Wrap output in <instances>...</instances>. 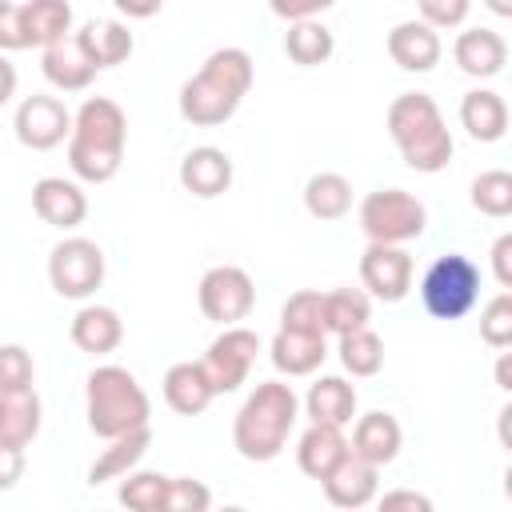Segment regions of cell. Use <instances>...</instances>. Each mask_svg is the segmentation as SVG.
Segmentation results:
<instances>
[{"label":"cell","mask_w":512,"mask_h":512,"mask_svg":"<svg viewBox=\"0 0 512 512\" xmlns=\"http://www.w3.org/2000/svg\"><path fill=\"white\" fill-rule=\"evenodd\" d=\"M252 80H256V64L244 48H232V44L216 48L200 64V72L180 84V96H176L180 116L196 128H216V124L236 116Z\"/></svg>","instance_id":"6da1fadb"},{"label":"cell","mask_w":512,"mask_h":512,"mask_svg":"<svg viewBox=\"0 0 512 512\" xmlns=\"http://www.w3.org/2000/svg\"><path fill=\"white\" fill-rule=\"evenodd\" d=\"M128 148V116L112 96H88L68 132V168L84 184H108Z\"/></svg>","instance_id":"7a4b0ae2"},{"label":"cell","mask_w":512,"mask_h":512,"mask_svg":"<svg viewBox=\"0 0 512 512\" xmlns=\"http://www.w3.org/2000/svg\"><path fill=\"white\" fill-rule=\"evenodd\" d=\"M300 420V396L284 380H260L232 420V444L244 460L268 464L288 448V436Z\"/></svg>","instance_id":"3957f363"},{"label":"cell","mask_w":512,"mask_h":512,"mask_svg":"<svg viewBox=\"0 0 512 512\" xmlns=\"http://www.w3.org/2000/svg\"><path fill=\"white\" fill-rule=\"evenodd\" d=\"M384 128H388L400 160L412 172L436 176V172L448 168V160L456 152L452 132H448V120H444L440 104L428 92H400L388 104V112H384Z\"/></svg>","instance_id":"277c9868"},{"label":"cell","mask_w":512,"mask_h":512,"mask_svg":"<svg viewBox=\"0 0 512 512\" xmlns=\"http://www.w3.org/2000/svg\"><path fill=\"white\" fill-rule=\"evenodd\" d=\"M84 416L100 440H112V436L152 424V400L128 368L100 364L84 380Z\"/></svg>","instance_id":"5b68a950"},{"label":"cell","mask_w":512,"mask_h":512,"mask_svg":"<svg viewBox=\"0 0 512 512\" xmlns=\"http://www.w3.org/2000/svg\"><path fill=\"white\" fill-rule=\"evenodd\" d=\"M480 300V268L464 252L436 256L420 276V304L436 320H460Z\"/></svg>","instance_id":"8992f818"},{"label":"cell","mask_w":512,"mask_h":512,"mask_svg":"<svg viewBox=\"0 0 512 512\" xmlns=\"http://www.w3.org/2000/svg\"><path fill=\"white\" fill-rule=\"evenodd\" d=\"M356 220H360V232L368 236V244H408V240L424 236L428 208L404 188H376L360 200Z\"/></svg>","instance_id":"52a82bcc"},{"label":"cell","mask_w":512,"mask_h":512,"mask_svg":"<svg viewBox=\"0 0 512 512\" xmlns=\"http://www.w3.org/2000/svg\"><path fill=\"white\" fill-rule=\"evenodd\" d=\"M104 248L88 236H64L48 252V284L64 300H88L104 284Z\"/></svg>","instance_id":"ba28073f"},{"label":"cell","mask_w":512,"mask_h":512,"mask_svg":"<svg viewBox=\"0 0 512 512\" xmlns=\"http://www.w3.org/2000/svg\"><path fill=\"white\" fill-rule=\"evenodd\" d=\"M196 304H200L204 320H212L220 328L224 324H240L256 308V284L240 264H216V268H208L200 276Z\"/></svg>","instance_id":"9c48e42d"},{"label":"cell","mask_w":512,"mask_h":512,"mask_svg":"<svg viewBox=\"0 0 512 512\" xmlns=\"http://www.w3.org/2000/svg\"><path fill=\"white\" fill-rule=\"evenodd\" d=\"M256 356H260V336L252 328H244V324H224V332L208 344V352L200 360L208 380H212V392L216 396L236 392L248 380Z\"/></svg>","instance_id":"30bf717a"},{"label":"cell","mask_w":512,"mask_h":512,"mask_svg":"<svg viewBox=\"0 0 512 512\" xmlns=\"http://www.w3.org/2000/svg\"><path fill=\"white\" fill-rule=\"evenodd\" d=\"M12 132L24 148L32 152H52L68 140L72 132V112L64 108L60 96H48V92H32L20 100L16 116H12Z\"/></svg>","instance_id":"8fae6325"},{"label":"cell","mask_w":512,"mask_h":512,"mask_svg":"<svg viewBox=\"0 0 512 512\" xmlns=\"http://www.w3.org/2000/svg\"><path fill=\"white\" fill-rule=\"evenodd\" d=\"M360 284L372 300H404L412 292V256L404 244H368L360 256Z\"/></svg>","instance_id":"7c38bea8"},{"label":"cell","mask_w":512,"mask_h":512,"mask_svg":"<svg viewBox=\"0 0 512 512\" xmlns=\"http://www.w3.org/2000/svg\"><path fill=\"white\" fill-rule=\"evenodd\" d=\"M176 176H180V188H184V192H192V196H200V200H216V196H224V192L232 188L236 168H232V156H228L224 148H216V144H196V148L184 152Z\"/></svg>","instance_id":"4fadbf2b"},{"label":"cell","mask_w":512,"mask_h":512,"mask_svg":"<svg viewBox=\"0 0 512 512\" xmlns=\"http://www.w3.org/2000/svg\"><path fill=\"white\" fill-rule=\"evenodd\" d=\"M32 212H36L44 224L68 232V228L84 224V216H88V196H84V188H80L76 180L40 176V180L32 184Z\"/></svg>","instance_id":"5bb4252c"},{"label":"cell","mask_w":512,"mask_h":512,"mask_svg":"<svg viewBox=\"0 0 512 512\" xmlns=\"http://www.w3.org/2000/svg\"><path fill=\"white\" fill-rule=\"evenodd\" d=\"M384 48H388L392 64L404 68V72H432L440 64V56H444L440 32L432 24H424V20H400V24H392Z\"/></svg>","instance_id":"9a60e30c"},{"label":"cell","mask_w":512,"mask_h":512,"mask_svg":"<svg viewBox=\"0 0 512 512\" xmlns=\"http://www.w3.org/2000/svg\"><path fill=\"white\" fill-rule=\"evenodd\" d=\"M328 356V336L324 332H304V328H284L268 344V360L280 376H312Z\"/></svg>","instance_id":"2e32d148"},{"label":"cell","mask_w":512,"mask_h":512,"mask_svg":"<svg viewBox=\"0 0 512 512\" xmlns=\"http://www.w3.org/2000/svg\"><path fill=\"white\" fill-rule=\"evenodd\" d=\"M320 488H324L328 504H336V508H364V504H372L376 492H380V468L368 464V460H360L356 452H348V456L320 480Z\"/></svg>","instance_id":"e0dca14e"},{"label":"cell","mask_w":512,"mask_h":512,"mask_svg":"<svg viewBox=\"0 0 512 512\" xmlns=\"http://www.w3.org/2000/svg\"><path fill=\"white\" fill-rule=\"evenodd\" d=\"M452 60H456V68L464 76L492 80L508 64V40L496 28H464L456 36V44H452Z\"/></svg>","instance_id":"ac0fdd59"},{"label":"cell","mask_w":512,"mask_h":512,"mask_svg":"<svg viewBox=\"0 0 512 512\" xmlns=\"http://www.w3.org/2000/svg\"><path fill=\"white\" fill-rule=\"evenodd\" d=\"M40 68H44V80L60 92H84L92 80H96V64L88 60V52L80 48L76 32H68L64 40L40 48Z\"/></svg>","instance_id":"d6986e66"},{"label":"cell","mask_w":512,"mask_h":512,"mask_svg":"<svg viewBox=\"0 0 512 512\" xmlns=\"http://www.w3.org/2000/svg\"><path fill=\"white\" fill-rule=\"evenodd\" d=\"M400 444H404V432H400V420H396L392 412H380V408H376V412L356 416L348 448H352L360 460L384 468V464H392V460L400 456Z\"/></svg>","instance_id":"ffe728a7"},{"label":"cell","mask_w":512,"mask_h":512,"mask_svg":"<svg viewBox=\"0 0 512 512\" xmlns=\"http://www.w3.org/2000/svg\"><path fill=\"white\" fill-rule=\"evenodd\" d=\"M68 336H72V344H76L80 352H88V356H108V352H116L120 340H124V320H120V312L108 308V304H80L76 316H72V324H68Z\"/></svg>","instance_id":"44dd1931"},{"label":"cell","mask_w":512,"mask_h":512,"mask_svg":"<svg viewBox=\"0 0 512 512\" xmlns=\"http://www.w3.org/2000/svg\"><path fill=\"white\" fill-rule=\"evenodd\" d=\"M160 384H164V404H168L172 412H180V416H200V412L216 400L212 380H208V372H204L200 360H180V364H172Z\"/></svg>","instance_id":"7402d4cb"},{"label":"cell","mask_w":512,"mask_h":512,"mask_svg":"<svg viewBox=\"0 0 512 512\" xmlns=\"http://www.w3.org/2000/svg\"><path fill=\"white\" fill-rule=\"evenodd\" d=\"M304 416L312 424H336V428H348L356 420V388L344 380V376H316L308 396L300 400Z\"/></svg>","instance_id":"603a6c76"},{"label":"cell","mask_w":512,"mask_h":512,"mask_svg":"<svg viewBox=\"0 0 512 512\" xmlns=\"http://www.w3.org/2000/svg\"><path fill=\"white\" fill-rule=\"evenodd\" d=\"M348 452H352L348 436L336 424H308L304 436L296 440V464H300V472L308 480H324Z\"/></svg>","instance_id":"cb8c5ba5"},{"label":"cell","mask_w":512,"mask_h":512,"mask_svg":"<svg viewBox=\"0 0 512 512\" xmlns=\"http://www.w3.org/2000/svg\"><path fill=\"white\" fill-rule=\"evenodd\" d=\"M460 128L472 140H480V144L504 140V132H508V104H504V96L492 92V88L464 92V100H460Z\"/></svg>","instance_id":"d4e9b609"},{"label":"cell","mask_w":512,"mask_h":512,"mask_svg":"<svg viewBox=\"0 0 512 512\" xmlns=\"http://www.w3.org/2000/svg\"><path fill=\"white\" fill-rule=\"evenodd\" d=\"M148 448H152V424L132 428V432H124V436H112V440H108V448L92 460V468H88V484L96 488V484L120 480L124 472L140 468V460H144V452H148Z\"/></svg>","instance_id":"484cf974"},{"label":"cell","mask_w":512,"mask_h":512,"mask_svg":"<svg viewBox=\"0 0 512 512\" xmlns=\"http://www.w3.org/2000/svg\"><path fill=\"white\" fill-rule=\"evenodd\" d=\"M40 424H44V408H40L36 388L0 392V440H4V444L28 448V444L40 436Z\"/></svg>","instance_id":"4316f807"},{"label":"cell","mask_w":512,"mask_h":512,"mask_svg":"<svg viewBox=\"0 0 512 512\" xmlns=\"http://www.w3.org/2000/svg\"><path fill=\"white\" fill-rule=\"evenodd\" d=\"M76 40H80V48L88 52V60H92L96 68H116V64H124V60L132 56V48H136V36H132L128 24H120V20H88V24L76 32Z\"/></svg>","instance_id":"83f0119b"},{"label":"cell","mask_w":512,"mask_h":512,"mask_svg":"<svg viewBox=\"0 0 512 512\" xmlns=\"http://www.w3.org/2000/svg\"><path fill=\"white\" fill-rule=\"evenodd\" d=\"M20 24H24L28 48H48L72 32V4L68 0H24Z\"/></svg>","instance_id":"f1b7e54d"},{"label":"cell","mask_w":512,"mask_h":512,"mask_svg":"<svg viewBox=\"0 0 512 512\" xmlns=\"http://www.w3.org/2000/svg\"><path fill=\"white\" fill-rule=\"evenodd\" d=\"M284 52H288L292 64L316 68V64H328L332 60L336 36H332L328 24H320V16L316 20H292L288 32H284Z\"/></svg>","instance_id":"f546056e"},{"label":"cell","mask_w":512,"mask_h":512,"mask_svg":"<svg viewBox=\"0 0 512 512\" xmlns=\"http://www.w3.org/2000/svg\"><path fill=\"white\" fill-rule=\"evenodd\" d=\"M304 208L316 220H344L352 212V180L340 172H316L304 184Z\"/></svg>","instance_id":"4dcf8cb0"},{"label":"cell","mask_w":512,"mask_h":512,"mask_svg":"<svg viewBox=\"0 0 512 512\" xmlns=\"http://www.w3.org/2000/svg\"><path fill=\"white\" fill-rule=\"evenodd\" d=\"M372 320V296L364 288H332L324 292V332L344 336L356 328H368Z\"/></svg>","instance_id":"1f68e13d"},{"label":"cell","mask_w":512,"mask_h":512,"mask_svg":"<svg viewBox=\"0 0 512 512\" xmlns=\"http://www.w3.org/2000/svg\"><path fill=\"white\" fill-rule=\"evenodd\" d=\"M336 352H340V368L356 380H368L384 368V340L372 332V328H356V332H344L336 336Z\"/></svg>","instance_id":"d6a6232c"},{"label":"cell","mask_w":512,"mask_h":512,"mask_svg":"<svg viewBox=\"0 0 512 512\" xmlns=\"http://www.w3.org/2000/svg\"><path fill=\"white\" fill-rule=\"evenodd\" d=\"M116 500L132 512H164L168 508V476L148 472V468H132V472L120 476Z\"/></svg>","instance_id":"836d02e7"},{"label":"cell","mask_w":512,"mask_h":512,"mask_svg":"<svg viewBox=\"0 0 512 512\" xmlns=\"http://www.w3.org/2000/svg\"><path fill=\"white\" fill-rule=\"evenodd\" d=\"M472 208L480 216H492V220H508L512 216V172L504 168H488L472 180Z\"/></svg>","instance_id":"e575fe53"},{"label":"cell","mask_w":512,"mask_h":512,"mask_svg":"<svg viewBox=\"0 0 512 512\" xmlns=\"http://www.w3.org/2000/svg\"><path fill=\"white\" fill-rule=\"evenodd\" d=\"M280 324L284 328H304V332H324V292H316V288L292 292L280 308Z\"/></svg>","instance_id":"d590c367"},{"label":"cell","mask_w":512,"mask_h":512,"mask_svg":"<svg viewBox=\"0 0 512 512\" xmlns=\"http://www.w3.org/2000/svg\"><path fill=\"white\" fill-rule=\"evenodd\" d=\"M480 340L488 348H508L512 344V292H496L484 308H480Z\"/></svg>","instance_id":"8d00e7d4"},{"label":"cell","mask_w":512,"mask_h":512,"mask_svg":"<svg viewBox=\"0 0 512 512\" xmlns=\"http://www.w3.org/2000/svg\"><path fill=\"white\" fill-rule=\"evenodd\" d=\"M36 384V364L24 344H0V392H24Z\"/></svg>","instance_id":"74e56055"},{"label":"cell","mask_w":512,"mask_h":512,"mask_svg":"<svg viewBox=\"0 0 512 512\" xmlns=\"http://www.w3.org/2000/svg\"><path fill=\"white\" fill-rule=\"evenodd\" d=\"M212 492L204 480L192 476H168V508L164 512H208Z\"/></svg>","instance_id":"f35d334b"},{"label":"cell","mask_w":512,"mask_h":512,"mask_svg":"<svg viewBox=\"0 0 512 512\" xmlns=\"http://www.w3.org/2000/svg\"><path fill=\"white\" fill-rule=\"evenodd\" d=\"M416 8H420V20L440 32V28H460L468 20L472 0H416Z\"/></svg>","instance_id":"ab89813d"},{"label":"cell","mask_w":512,"mask_h":512,"mask_svg":"<svg viewBox=\"0 0 512 512\" xmlns=\"http://www.w3.org/2000/svg\"><path fill=\"white\" fill-rule=\"evenodd\" d=\"M20 48H28L24 24H20V4L0 0V52H20Z\"/></svg>","instance_id":"60d3db41"},{"label":"cell","mask_w":512,"mask_h":512,"mask_svg":"<svg viewBox=\"0 0 512 512\" xmlns=\"http://www.w3.org/2000/svg\"><path fill=\"white\" fill-rule=\"evenodd\" d=\"M336 0H268V8H272V16H280V20H316L320 12H328Z\"/></svg>","instance_id":"b9f144b4"},{"label":"cell","mask_w":512,"mask_h":512,"mask_svg":"<svg viewBox=\"0 0 512 512\" xmlns=\"http://www.w3.org/2000/svg\"><path fill=\"white\" fill-rule=\"evenodd\" d=\"M376 504H380V512H396V508H408V512H432V500H428L424 492H412V488L376 492Z\"/></svg>","instance_id":"7bdbcfd3"},{"label":"cell","mask_w":512,"mask_h":512,"mask_svg":"<svg viewBox=\"0 0 512 512\" xmlns=\"http://www.w3.org/2000/svg\"><path fill=\"white\" fill-rule=\"evenodd\" d=\"M24 468H28L24 448L0 440V492H12V488L20 484V476H24Z\"/></svg>","instance_id":"ee69618b"},{"label":"cell","mask_w":512,"mask_h":512,"mask_svg":"<svg viewBox=\"0 0 512 512\" xmlns=\"http://www.w3.org/2000/svg\"><path fill=\"white\" fill-rule=\"evenodd\" d=\"M492 276L500 288H512V232L496 236L492 244Z\"/></svg>","instance_id":"f6af8a7d"},{"label":"cell","mask_w":512,"mask_h":512,"mask_svg":"<svg viewBox=\"0 0 512 512\" xmlns=\"http://www.w3.org/2000/svg\"><path fill=\"white\" fill-rule=\"evenodd\" d=\"M112 4H116V12L128 16V20H148V16H156V12L164 8V0H112Z\"/></svg>","instance_id":"bcb514c9"},{"label":"cell","mask_w":512,"mask_h":512,"mask_svg":"<svg viewBox=\"0 0 512 512\" xmlns=\"http://www.w3.org/2000/svg\"><path fill=\"white\" fill-rule=\"evenodd\" d=\"M16 80H20V76H16L12 60H8L4 52H0V108H4V104H8L12 96H16Z\"/></svg>","instance_id":"7dc6e473"},{"label":"cell","mask_w":512,"mask_h":512,"mask_svg":"<svg viewBox=\"0 0 512 512\" xmlns=\"http://www.w3.org/2000/svg\"><path fill=\"white\" fill-rule=\"evenodd\" d=\"M496 388L500 392H512V356L500 348V360H496Z\"/></svg>","instance_id":"c3c4849f"},{"label":"cell","mask_w":512,"mask_h":512,"mask_svg":"<svg viewBox=\"0 0 512 512\" xmlns=\"http://www.w3.org/2000/svg\"><path fill=\"white\" fill-rule=\"evenodd\" d=\"M488 4V12H496V16H512V0H484Z\"/></svg>","instance_id":"681fc988"}]
</instances>
